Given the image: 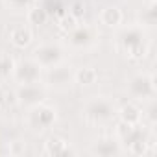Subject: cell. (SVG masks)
Instances as JSON below:
<instances>
[{
	"mask_svg": "<svg viewBox=\"0 0 157 157\" xmlns=\"http://www.w3.org/2000/svg\"><path fill=\"white\" fill-rule=\"evenodd\" d=\"M140 22L146 26H155L157 22V10H155V0H150V4L146 10H142L140 13Z\"/></svg>",
	"mask_w": 157,
	"mask_h": 157,
	"instance_id": "obj_17",
	"label": "cell"
},
{
	"mask_svg": "<svg viewBox=\"0 0 157 157\" xmlns=\"http://www.w3.org/2000/svg\"><path fill=\"white\" fill-rule=\"evenodd\" d=\"M96 80H98V72L93 67H82L74 72V82L80 83L82 87H91L96 83Z\"/></svg>",
	"mask_w": 157,
	"mask_h": 157,
	"instance_id": "obj_15",
	"label": "cell"
},
{
	"mask_svg": "<svg viewBox=\"0 0 157 157\" xmlns=\"http://www.w3.org/2000/svg\"><path fill=\"white\" fill-rule=\"evenodd\" d=\"M70 144L68 140H65L63 137H57V135H50L46 140H44V148H43V153L44 155H67L70 153Z\"/></svg>",
	"mask_w": 157,
	"mask_h": 157,
	"instance_id": "obj_11",
	"label": "cell"
},
{
	"mask_svg": "<svg viewBox=\"0 0 157 157\" xmlns=\"http://www.w3.org/2000/svg\"><path fill=\"white\" fill-rule=\"evenodd\" d=\"M93 155H98V157H117V155H122L124 153V146L118 142V139L115 137H104L100 140H96L91 150H89Z\"/></svg>",
	"mask_w": 157,
	"mask_h": 157,
	"instance_id": "obj_10",
	"label": "cell"
},
{
	"mask_svg": "<svg viewBox=\"0 0 157 157\" xmlns=\"http://www.w3.org/2000/svg\"><path fill=\"white\" fill-rule=\"evenodd\" d=\"M65 59V50L61 44L57 43H44L39 44L33 50V61L41 67V68H50L56 67L57 63H61Z\"/></svg>",
	"mask_w": 157,
	"mask_h": 157,
	"instance_id": "obj_6",
	"label": "cell"
},
{
	"mask_svg": "<svg viewBox=\"0 0 157 157\" xmlns=\"http://www.w3.org/2000/svg\"><path fill=\"white\" fill-rule=\"evenodd\" d=\"M157 105H155V102L153 100H150V105H148V120H150V124L151 126H155V120H157Z\"/></svg>",
	"mask_w": 157,
	"mask_h": 157,
	"instance_id": "obj_23",
	"label": "cell"
},
{
	"mask_svg": "<svg viewBox=\"0 0 157 157\" xmlns=\"http://www.w3.org/2000/svg\"><path fill=\"white\" fill-rule=\"evenodd\" d=\"M13 68H15V61L10 54L2 52L0 54V78H8L13 74Z\"/></svg>",
	"mask_w": 157,
	"mask_h": 157,
	"instance_id": "obj_18",
	"label": "cell"
},
{
	"mask_svg": "<svg viewBox=\"0 0 157 157\" xmlns=\"http://www.w3.org/2000/svg\"><path fill=\"white\" fill-rule=\"evenodd\" d=\"M74 82V70L68 63H57L56 67L46 68V85L56 87V89H65L70 87Z\"/></svg>",
	"mask_w": 157,
	"mask_h": 157,
	"instance_id": "obj_8",
	"label": "cell"
},
{
	"mask_svg": "<svg viewBox=\"0 0 157 157\" xmlns=\"http://www.w3.org/2000/svg\"><path fill=\"white\" fill-rule=\"evenodd\" d=\"M122 19H124V15H122L120 8H117V6H107V8H104L102 13H100V21H102V24L107 26V28H117V26H120V24H122Z\"/></svg>",
	"mask_w": 157,
	"mask_h": 157,
	"instance_id": "obj_14",
	"label": "cell"
},
{
	"mask_svg": "<svg viewBox=\"0 0 157 157\" xmlns=\"http://www.w3.org/2000/svg\"><path fill=\"white\" fill-rule=\"evenodd\" d=\"M117 44L129 59H135V61L144 59L150 50L148 33L140 24H131L122 28L117 35Z\"/></svg>",
	"mask_w": 157,
	"mask_h": 157,
	"instance_id": "obj_1",
	"label": "cell"
},
{
	"mask_svg": "<svg viewBox=\"0 0 157 157\" xmlns=\"http://www.w3.org/2000/svg\"><path fill=\"white\" fill-rule=\"evenodd\" d=\"M10 39H11V44L15 48H26L33 41V33H32V30L28 26H19V28L11 30Z\"/></svg>",
	"mask_w": 157,
	"mask_h": 157,
	"instance_id": "obj_13",
	"label": "cell"
},
{
	"mask_svg": "<svg viewBox=\"0 0 157 157\" xmlns=\"http://www.w3.org/2000/svg\"><path fill=\"white\" fill-rule=\"evenodd\" d=\"M128 93L131 98L140 100V102H150L155 98V78L150 72H139L135 74L129 83H128Z\"/></svg>",
	"mask_w": 157,
	"mask_h": 157,
	"instance_id": "obj_3",
	"label": "cell"
},
{
	"mask_svg": "<svg viewBox=\"0 0 157 157\" xmlns=\"http://www.w3.org/2000/svg\"><path fill=\"white\" fill-rule=\"evenodd\" d=\"M8 151H10L11 155H22V153L26 151V144H24L22 140H13V142H10Z\"/></svg>",
	"mask_w": 157,
	"mask_h": 157,
	"instance_id": "obj_22",
	"label": "cell"
},
{
	"mask_svg": "<svg viewBox=\"0 0 157 157\" xmlns=\"http://www.w3.org/2000/svg\"><path fill=\"white\" fill-rule=\"evenodd\" d=\"M26 19H28V22L33 24V26H43V24H46V21H48V13H46V10H44L43 6L33 4V6L26 11Z\"/></svg>",
	"mask_w": 157,
	"mask_h": 157,
	"instance_id": "obj_16",
	"label": "cell"
},
{
	"mask_svg": "<svg viewBox=\"0 0 157 157\" xmlns=\"http://www.w3.org/2000/svg\"><path fill=\"white\" fill-rule=\"evenodd\" d=\"M117 115L120 122H126V124H140L142 120V109L133 102H128L120 109H117Z\"/></svg>",
	"mask_w": 157,
	"mask_h": 157,
	"instance_id": "obj_12",
	"label": "cell"
},
{
	"mask_svg": "<svg viewBox=\"0 0 157 157\" xmlns=\"http://www.w3.org/2000/svg\"><path fill=\"white\" fill-rule=\"evenodd\" d=\"M4 2L11 11H28L35 4V0H4Z\"/></svg>",
	"mask_w": 157,
	"mask_h": 157,
	"instance_id": "obj_20",
	"label": "cell"
},
{
	"mask_svg": "<svg viewBox=\"0 0 157 157\" xmlns=\"http://www.w3.org/2000/svg\"><path fill=\"white\" fill-rule=\"evenodd\" d=\"M15 98L21 105H26V107H33L41 102H44L46 98V89L39 83H26V85H21L15 93Z\"/></svg>",
	"mask_w": 157,
	"mask_h": 157,
	"instance_id": "obj_9",
	"label": "cell"
},
{
	"mask_svg": "<svg viewBox=\"0 0 157 157\" xmlns=\"http://www.w3.org/2000/svg\"><path fill=\"white\" fill-rule=\"evenodd\" d=\"M28 126L33 129V131H46L50 129L56 120H57V113L52 105L41 102L33 107H30V113H28Z\"/></svg>",
	"mask_w": 157,
	"mask_h": 157,
	"instance_id": "obj_5",
	"label": "cell"
},
{
	"mask_svg": "<svg viewBox=\"0 0 157 157\" xmlns=\"http://www.w3.org/2000/svg\"><path fill=\"white\" fill-rule=\"evenodd\" d=\"M15 82L19 85H26V83H41L43 78V68L33 61V59H22L19 63H15L13 74Z\"/></svg>",
	"mask_w": 157,
	"mask_h": 157,
	"instance_id": "obj_7",
	"label": "cell"
},
{
	"mask_svg": "<svg viewBox=\"0 0 157 157\" xmlns=\"http://www.w3.org/2000/svg\"><path fill=\"white\" fill-rule=\"evenodd\" d=\"M117 115L115 102L107 96H93L83 105V118L91 126H104L111 122Z\"/></svg>",
	"mask_w": 157,
	"mask_h": 157,
	"instance_id": "obj_2",
	"label": "cell"
},
{
	"mask_svg": "<svg viewBox=\"0 0 157 157\" xmlns=\"http://www.w3.org/2000/svg\"><path fill=\"white\" fill-rule=\"evenodd\" d=\"M57 26H59L61 32L68 33L70 30H74V28L78 26V19H74L70 13H65V15H61V17L57 19Z\"/></svg>",
	"mask_w": 157,
	"mask_h": 157,
	"instance_id": "obj_19",
	"label": "cell"
},
{
	"mask_svg": "<svg viewBox=\"0 0 157 157\" xmlns=\"http://www.w3.org/2000/svg\"><path fill=\"white\" fill-rule=\"evenodd\" d=\"M68 13L74 17V19H83L85 17V13H87V6L82 2V0H76V2H72V6L68 8Z\"/></svg>",
	"mask_w": 157,
	"mask_h": 157,
	"instance_id": "obj_21",
	"label": "cell"
},
{
	"mask_svg": "<svg viewBox=\"0 0 157 157\" xmlns=\"http://www.w3.org/2000/svg\"><path fill=\"white\" fill-rule=\"evenodd\" d=\"M98 30L94 26H89V24H83L80 26L78 24L74 30H70L67 33V41H68V46L72 50H91L96 43H98Z\"/></svg>",
	"mask_w": 157,
	"mask_h": 157,
	"instance_id": "obj_4",
	"label": "cell"
}]
</instances>
